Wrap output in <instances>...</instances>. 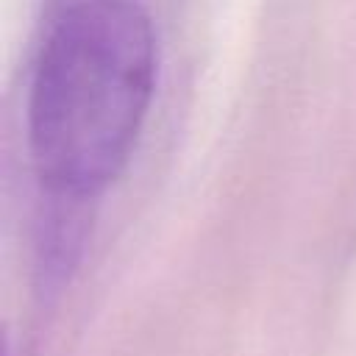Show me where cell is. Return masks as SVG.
<instances>
[{
    "instance_id": "1",
    "label": "cell",
    "mask_w": 356,
    "mask_h": 356,
    "mask_svg": "<svg viewBox=\"0 0 356 356\" xmlns=\"http://www.w3.org/2000/svg\"><path fill=\"white\" fill-rule=\"evenodd\" d=\"M136 0H78L50 28L28 100V145L58 200H92L131 161L147 117L159 47Z\"/></svg>"
}]
</instances>
